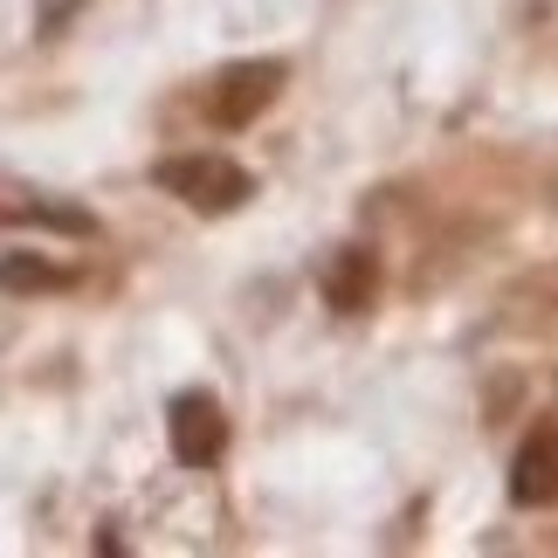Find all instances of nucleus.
<instances>
[{
  "label": "nucleus",
  "mask_w": 558,
  "mask_h": 558,
  "mask_svg": "<svg viewBox=\"0 0 558 558\" xmlns=\"http://www.w3.org/2000/svg\"><path fill=\"white\" fill-rule=\"evenodd\" d=\"M510 497L518 504H558V421H538L518 448V462H510Z\"/></svg>",
  "instance_id": "nucleus-5"
},
{
  "label": "nucleus",
  "mask_w": 558,
  "mask_h": 558,
  "mask_svg": "<svg viewBox=\"0 0 558 558\" xmlns=\"http://www.w3.org/2000/svg\"><path fill=\"white\" fill-rule=\"evenodd\" d=\"M166 441H173L180 469H214L228 456V414L214 393H180L173 414H166Z\"/></svg>",
  "instance_id": "nucleus-3"
},
{
  "label": "nucleus",
  "mask_w": 558,
  "mask_h": 558,
  "mask_svg": "<svg viewBox=\"0 0 558 558\" xmlns=\"http://www.w3.org/2000/svg\"><path fill=\"white\" fill-rule=\"evenodd\" d=\"M159 186L173 193V201H186L193 214H234L255 193V180L242 173L234 159L221 153H180V159H159Z\"/></svg>",
  "instance_id": "nucleus-1"
},
{
  "label": "nucleus",
  "mask_w": 558,
  "mask_h": 558,
  "mask_svg": "<svg viewBox=\"0 0 558 558\" xmlns=\"http://www.w3.org/2000/svg\"><path fill=\"white\" fill-rule=\"evenodd\" d=\"M70 283V269H56V263H41V255H0V290H14V296H35V290H62Z\"/></svg>",
  "instance_id": "nucleus-6"
},
{
  "label": "nucleus",
  "mask_w": 558,
  "mask_h": 558,
  "mask_svg": "<svg viewBox=\"0 0 558 558\" xmlns=\"http://www.w3.org/2000/svg\"><path fill=\"white\" fill-rule=\"evenodd\" d=\"M283 62L276 56H255V62H228L221 76H214V97H207V111L214 124H228V132H242V124H255L276 104V90H283Z\"/></svg>",
  "instance_id": "nucleus-2"
},
{
  "label": "nucleus",
  "mask_w": 558,
  "mask_h": 558,
  "mask_svg": "<svg viewBox=\"0 0 558 558\" xmlns=\"http://www.w3.org/2000/svg\"><path fill=\"white\" fill-rule=\"evenodd\" d=\"M317 290H325V304L338 317H359V311H373V296H379V255L373 248H331L325 255V269H317Z\"/></svg>",
  "instance_id": "nucleus-4"
}]
</instances>
